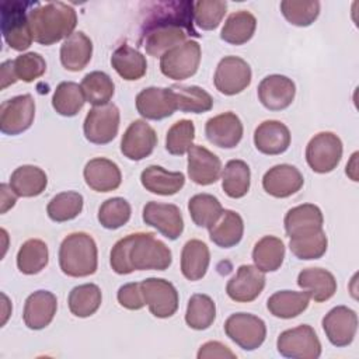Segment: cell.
Listing matches in <instances>:
<instances>
[{
	"label": "cell",
	"instance_id": "obj_24",
	"mask_svg": "<svg viewBox=\"0 0 359 359\" xmlns=\"http://www.w3.org/2000/svg\"><path fill=\"white\" fill-rule=\"evenodd\" d=\"M57 309L56 296L49 290H36L31 293L24 304V323L29 330H42L48 327Z\"/></svg>",
	"mask_w": 359,
	"mask_h": 359
},
{
	"label": "cell",
	"instance_id": "obj_52",
	"mask_svg": "<svg viewBox=\"0 0 359 359\" xmlns=\"http://www.w3.org/2000/svg\"><path fill=\"white\" fill-rule=\"evenodd\" d=\"M13 69L17 80L31 83L46 72V62L39 53L28 52L17 56L13 60Z\"/></svg>",
	"mask_w": 359,
	"mask_h": 359
},
{
	"label": "cell",
	"instance_id": "obj_56",
	"mask_svg": "<svg viewBox=\"0 0 359 359\" xmlns=\"http://www.w3.org/2000/svg\"><path fill=\"white\" fill-rule=\"evenodd\" d=\"M0 79H1V90L7 88L8 86L14 84L17 81L14 69H13V60H6L0 66Z\"/></svg>",
	"mask_w": 359,
	"mask_h": 359
},
{
	"label": "cell",
	"instance_id": "obj_49",
	"mask_svg": "<svg viewBox=\"0 0 359 359\" xmlns=\"http://www.w3.org/2000/svg\"><path fill=\"white\" fill-rule=\"evenodd\" d=\"M328 240L324 230L313 234L290 238L289 248L292 254L299 259H318L327 251Z\"/></svg>",
	"mask_w": 359,
	"mask_h": 359
},
{
	"label": "cell",
	"instance_id": "obj_16",
	"mask_svg": "<svg viewBox=\"0 0 359 359\" xmlns=\"http://www.w3.org/2000/svg\"><path fill=\"white\" fill-rule=\"evenodd\" d=\"M157 144L154 129L143 119L133 121L121 139L122 154L133 161L149 157Z\"/></svg>",
	"mask_w": 359,
	"mask_h": 359
},
{
	"label": "cell",
	"instance_id": "obj_32",
	"mask_svg": "<svg viewBox=\"0 0 359 359\" xmlns=\"http://www.w3.org/2000/svg\"><path fill=\"white\" fill-rule=\"evenodd\" d=\"M48 185L45 171L36 165L25 164L15 168L10 177V187L17 196L32 198L41 195Z\"/></svg>",
	"mask_w": 359,
	"mask_h": 359
},
{
	"label": "cell",
	"instance_id": "obj_42",
	"mask_svg": "<svg viewBox=\"0 0 359 359\" xmlns=\"http://www.w3.org/2000/svg\"><path fill=\"white\" fill-rule=\"evenodd\" d=\"M86 97L79 86L74 81H62L57 84L53 97L52 107L62 116H74L84 107Z\"/></svg>",
	"mask_w": 359,
	"mask_h": 359
},
{
	"label": "cell",
	"instance_id": "obj_13",
	"mask_svg": "<svg viewBox=\"0 0 359 359\" xmlns=\"http://www.w3.org/2000/svg\"><path fill=\"white\" fill-rule=\"evenodd\" d=\"M251 67L238 56H224L215 72L213 83L216 90L224 95H236L251 83Z\"/></svg>",
	"mask_w": 359,
	"mask_h": 359
},
{
	"label": "cell",
	"instance_id": "obj_34",
	"mask_svg": "<svg viewBox=\"0 0 359 359\" xmlns=\"http://www.w3.org/2000/svg\"><path fill=\"white\" fill-rule=\"evenodd\" d=\"M111 65L115 72L128 81L139 80L146 74L147 62L146 57L128 43L119 45L111 56Z\"/></svg>",
	"mask_w": 359,
	"mask_h": 359
},
{
	"label": "cell",
	"instance_id": "obj_5",
	"mask_svg": "<svg viewBox=\"0 0 359 359\" xmlns=\"http://www.w3.org/2000/svg\"><path fill=\"white\" fill-rule=\"evenodd\" d=\"M32 3L6 0L0 6V27L6 43L14 50H25L34 38L28 21L27 8Z\"/></svg>",
	"mask_w": 359,
	"mask_h": 359
},
{
	"label": "cell",
	"instance_id": "obj_44",
	"mask_svg": "<svg viewBox=\"0 0 359 359\" xmlns=\"http://www.w3.org/2000/svg\"><path fill=\"white\" fill-rule=\"evenodd\" d=\"M81 90L86 97V102L94 107L108 104L114 95L115 86L112 79L104 72H91L81 80Z\"/></svg>",
	"mask_w": 359,
	"mask_h": 359
},
{
	"label": "cell",
	"instance_id": "obj_27",
	"mask_svg": "<svg viewBox=\"0 0 359 359\" xmlns=\"http://www.w3.org/2000/svg\"><path fill=\"white\" fill-rule=\"evenodd\" d=\"M254 144L264 154H282L290 144L289 128L280 121H264L254 132Z\"/></svg>",
	"mask_w": 359,
	"mask_h": 359
},
{
	"label": "cell",
	"instance_id": "obj_3",
	"mask_svg": "<svg viewBox=\"0 0 359 359\" xmlns=\"http://www.w3.org/2000/svg\"><path fill=\"white\" fill-rule=\"evenodd\" d=\"M59 265L62 272L72 278L93 275L98 265L94 238L84 231H76L65 237L59 248Z\"/></svg>",
	"mask_w": 359,
	"mask_h": 359
},
{
	"label": "cell",
	"instance_id": "obj_20",
	"mask_svg": "<svg viewBox=\"0 0 359 359\" xmlns=\"http://www.w3.org/2000/svg\"><path fill=\"white\" fill-rule=\"evenodd\" d=\"M188 31L181 25L164 24L140 31V43L150 56H163L167 50L187 41Z\"/></svg>",
	"mask_w": 359,
	"mask_h": 359
},
{
	"label": "cell",
	"instance_id": "obj_10",
	"mask_svg": "<svg viewBox=\"0 0 359 359\" xmlns=\"http://www.w3.org/2000/svg\"><path fill=\"white\" fill-rule=\"evenodd\" d=\"M119 129V109L115 104L93 107L86 115L83 132L88 142L107 144L115 139Z\"/></svg>",
	"mask_w": 359,
	"mask_h": 359
},
{
	"label": "cell",
	"instance_id": "obj_22",
	"mask_svg": "<svg viewBox=\"0 0 359 359\" xmlns=\"http://www.w3.org/2000/svg\"><path fill=\"white\" fill-rule=\"evenodd\" d=\"M222 174L220 158L201 144H192L188 150V175L198 185L215 184Z\"/></svg>",
	"mask_w": 359,
	"mask_h": 359
},
{
	"label": "cell",
	"instance_id": "obj_55",
	"mask_svg": "<svg viewBox=\"0 0 359 359\" xmlns=\"http://www.w3.org/2000/svg\"><path fill=\"white\" fill-rule=\"evenodd\" d=\"M17 202V194L11 189L10 185L1 184L0 185V213H6L8 209H11Z\"/></svg>",
	"mask_w": 359,
	"mask_h": 359
},
{
	"label": "cell",
	"instance_id": "obj_12",
	"mask_svg": "<svg viewBox=\"0 0 359 359\" xmlns=\"http://www.w3.org/2000/svg\"><path fill=\"white\" fill-rule=\"evenodd\" d=\"M35 101L31 94L15 95L0 107V130L4 135H20L34 122Z\"/></svg>",
	"mask_w": 359,
	"mask_h": 359
},
{
	"label": "cell",
	"instance_id": "obj_53",
	"mask_svg": "<svg viewBox=\"0 0 359 359\" xmlns=\"http://www.w3.org/2000/svg\"><path fill=\"white\" fill-rule=\"evenodd\" d=\"M116 297H118L119 304L128 310H140L146 306L143 293H142V287H140V282H132V283L122 285L118 290Z\"/></svg>",
	"mask_w": 359,
	"mask_h": 359
},
{
	"label": "cell",
	"instance_id": "obj_9",
	"mask_svg": "<svg viewBox=\"0 0 359 359\" xmlns=\"http://www.w3.org/2000/svg\"><path fill=\"white\" fill-rule=\"evenodd\" d=\"M224 332L241 349L254 351L265 341L266 325L254 314L236 313L224 321Z\"/></svg>",
	"mask_w": 359,
	"mask_h": 359
},
{
	"label": "cell",
	"instance_id": "obj_39",
	"mask_svg": "<svg viewBox=\"0 0 359 359\" xmlns=\"http://www.w3.org/2000/svg\"><path fill=\"white\" fill-rule=\"evenodd\" d=\"M170 88L174 94L177 109L182 112L202 114V112L210 111L213 107L212 95L208 91H205L202 87L175 84V86H171Z\"/></svg>",
	"mask_w": 359,
	"mask_h": 359
},
{
	"label": "cell",
	"instance_id": "obj_19",
	"mask_svg": "<svg viewBox=\"0 0 359 359\" xmlns=\"http://www.w3.org/2000/svg\"><path fill=\"white\" fill-rule=\"evenodd\" d=\"M265 287V275L255 265H241L227 282V296L237 303L255 300Z\"/></svg>",
	"mask_w": 359,
	"mask_h": 359
},
{
	"label": "cell",
	"instance_id": "obj_4",
	"mask_svg": "<svg viewBox=\"0 0 359 359\" xmlns=\"http://www.w3.org/2000/svg\"><path fill=\"white\" fill-rule=\"evenodd\" d=\"M164 24L181 25L188 31L189 36H201L194 28V1L168 0L146 3L142 10L140 31Z\"/></svg>",
	"mask_w": 359,
	"mask_h": 359
},
{
	"label": "cell",
	"instance_id": "obj_48",
	"mask_svg": "<svg viewBox=\"0 0 359 359\" xmlns=\"http://www.w3.org/2000/svg\"><path fill=\"white\" fill-rule=\"evenodd\" d=\"M130 205L126 199L115 196L107 199L98 209V222L108 230H116L130 219Z\"/></svg>",
	"mask_w": 359,
	"mask_h": 359
},
{
	"label": "cell",
	"instance_id": "obj_54",
	"mask_svg": "<svg viewBox=\"0 0 359 359\" xmlns=\"http://www.w3.org/2000/svg\"><path fill=\"white\" fill-rule=\"evenodd\" d=\"M198 359H210V358H236V353L222 342L209 341L203 344L198 351Z\"/></svg>",
	"mask_w": 359,
	"mask_h": 359
},
{
	"label": "cell",
	"instance_id": "obj_30",
	"mask_svg": "<svg viewBox=\"0 0 359 359\" xmlns=\"http://www.w3.org/2000/svg\"><path fill=\"white\" fill-rule=\"evenodd\" d=\"M93 55V42L81 31L73 32L60 46V62L66 70H83Z\"/></svg>",
	"mask_w": 359,
	"mask_h": 359
},
{
	"label": "cell",
	"instance_id": "obj_43",
	"mask_svg": "<svg viewBox=\"0 0 359 359\" xmlns=\"http://www.w3.org/2000/svg\"><path fill=\"white\" fill-rule=\"evenodd\" d=\"M216 318V304L210 296L196 293L192 294L188 300L185 323L192 330H206L209 328Z\"/></svg>",
	"mask_w": 359,
	"mask_h": 359
},
{
	"label": "cell",
	"instance_id": "obj_6",
	"mask_svg": "<svg viewBox=\"0 0 359 359\" xmlns=\"http://www.w3.org/2000/svg\"><path fill=\"white\" fill-rule=\"evenodd\" d=\"M201 45L196 41H185L167 50L160 57L161 73L172 80H185L194 76L201 63Z\"/></svg>",
	"mask_w": 359,
	"mask_h": 359
},
{
	"label": "cell",
	"instance_id": "obj_41",
	"mask_svg": "<svg viewBox=\"0 0 359 359\" xmlns=\"http://www.w3.org/2000/svg\"><path fill=\"white\" fill-rule=\"evenodd\" d=\"M49 261V251L45 241L39 238L27 240L17 252V266L25 275L41 272Z\"/></svg>",
	"mask_w": 359,
	"mask_h": 359
},
{
	"label": "cell",
	"instance_id": "obj_47",
	"mask_svg": "<svg viewBox=\"0 0 359 359\" xmlns=\"http://www.w3.org/2000/svg\"><path fill=\"white\" fill-rule=\"evenodd\" d=\"M280 11L290 24L309 27L320 14V3L316 0H283L280 1Z\"/></svg>",
	"mask_w": 359,
	"mask_h": 359
},
{
	"label": "cell",
	"instance_id": "obj_15",
	"mask_svg": "<svg viewBox=\"0 0 359 359\" xmlns=\"http://www.w3.org/2000/svg\"><path fill=\"white\" fill-rule=\"evenodd\" d=\"M323 330L334 346H348L356 335L358 314L346 306H337L324 316Z\"/></svg>",
	"mask_w": 359,
	"mask_h": 359
},
{
	"label": "cell",
	"instance_id": "obj_35",
	"mask_svg": "<svg viewBox=\"0 0 359 359\" xmlns=\"http://www.w3.org/2000/svg\"><path fill=\"white\" fill-rule=\"evenodd\" d=\"M309 302L310 296L304 290H279L269 296L266 302V309L273 317L287 320L302 314L309 307Z\"/></svg>",
	"mask_w": 359,
	"mask_h": 359
},
{
	"label": "cell",
	"instance_id": "obj_18",
	"mask_svg": "<svg viewBox=\"0 0 359 359\" xmlns=\"http://www.w3.org/2000/svg\"><path fill=\"white\" fill-rule=\"evenodd\" d=\"M136 109L146 119L160 121L171 116L177 104L170 87H147L136 95Z\"/></svg>",
	"mask_w": 359,
	"mask_h": 359
},
{
	"label": "cell",
	"instance_id": "obj_57",
	"mask_svg": "<svg viewBox=\"0 0 359 359\" xmlns=\"http://www.w3.org/2000/svg\"><path fill=\"white\" fill-rule=\"evenodd\" d=\"M356 158H358V153L352 154L351 161L346 164V175H349L353 181H358V174H356Z\"/></svg>",
	"mask_w": 359,
	"mask_h": 359
},
{
	"label": "cell",
	"instance_id": "obj_31",
	"mask_svg": "<svg viewBox=\"0 0 359 359\" xmlns=\"http://www.w3.org/2000/svg\"><path fill=\"white\" fill-rule=\"evenodd\" d=\"M244 233V222L243 217L229 209H223L220 217L216 220L215 224L209 227V237L210 240L222 248H230L237 245Z\"/></svg>",
	"mask_w": 359,
	"mask_h": 359
},
{
	"label": "cell",
	"instance_id": "obj_51",
	"mask_svg": "<svg viewBox=\"0 0 359 359\" xmlns=\"http://www.w3.org/2000/svg\"><path fill=\"white\" fill-rule=\"evenodd\" d=\"M227 10V3L223 0H199L194 3V21L205 29L212 31L219 27Z\"/></svg>",
	"mask_w": 359,
	"mask_h": 359
},
{
	"label": "cell",
	"instance_id": "obj_36",
	"mask_svg": "<svg viewBox=\"0 0 359 359\" xmlns=\"http://www.w3.org/2000/svg\"><path fill=\"white\" fill-rule=\"evenodd\" d=\"M285 258V244L275 236H264L252 250L254 265L262 272H275L280 268Z\"/></svg>",
	"mask_w": 359,
	"mask_h": 359
},
{
	"label": "cell",
	"instance_id": "obj_37",
	"mask_svg": "<svg viewBox=\"0 0 359 359\" xmlns=\"http://www.w3.org/2000/svg\"><path fill=\"white\" fill-rule=\"evenodd\" d=\"M257 28V18L247 10L230 14L222 28L220 38L231 45H243L248 42Z\"/></svg>",
	"mask_w": 359,
	"mask_h": 359
},
{
	"label": "cell",
	"instance_id": "obj_23",
	"mask_svg": "<svg viewBox=\"0 0 359 359\" xmlns=\"http://www.w3.org/2000/svg\"><path fill=\"white\" fill-rule=\"evenodd\" d=\"M304 180L299 168L290 164H278L262 177V188L273 198H287L300 191Z\"/></svg>",
	"mask_w": 359,
	"mask_h": 359
},
{
	"label": "cell",
	"instance_id": "obj_2",
	"mask_svg": "<svg viewBox=\"0 0 359 359\" xmlns=\"http://www.w3.org/2000/svg\"><path fill=\"white\" fill-rule=\"evenodd\" d=\"M28 21L34 41L41 45H52L73 34L77 25V14L67 3L50 1L36 4L29 10Z\"/></svg>",
	"mask_w": 359,
	"mask_h": 359
},
{
	"label": "cell",
	"instance_id": "obj_40",
	"mask_svg": "<svg viewBox=\"0 0 359 359\" xmlns=\"http://www.w3.org/2000/svg\"><path fill=\"white\" fill-rule=\"evenodd\" d=\"M101 302V289L94 283H84L73 287L67 299L72 314L80 318L93 316L100 309Z\"/></svg>",
	"mask_w": 359,
	"mask_h": 359
},
{
	"label": "cell",
	"instance_id": "obj_17",
	"mask_svg": "<svg viewBox=\"0 0 359 359\" xmlns=\"http://www.w3.org/2000/svg\"><path fill=\"white\" fill-rule=\"evenodd\" d=\"M296 94V86L292 79L282 74H269L258 84V100L269 111H282L287 108Z\"/></svg>",
	"mask_w": 359,
	"mask_h": 359
},
{
	"label": "cell",
	"instance_id": "obj_25",
	"mask_svg": "<svg viewBox=\"0 0 359 359\" xmlns=\"http://www.w3.org/2000/svg\"><path fill=\"white\" fill-rule=\"evenodd\" d=\"M324 217L318 206L303 203L287 210L283 224L289 238L302 237L323 230Z\"/></svg>",
	"mask_w": 359,
	"mask_h": 359
},
{
	"label": "cell",
	"instance_id": "obj_50",
	"mask_svg": "<svg viewBox=\"0 0 359 359\" xmlns=\"http://www.w3.org/2000/svg\"><path fill=\"white\" fill-rule=\"evenodd\" d=\"M195 139V125L189 119H180L167 132L165 150L174 156L188 153Z\"/></svg>",
	"mask_w": 359,
	"mask_h": 359
},
{
	"label": "cell",
	"instance_id": "obj_8",
	"mask_svg": "<svg viewBox=\"0 0 359 359\" xmlns=\"http://www.w3.org/2000/svg\"><path fill=\"white\" fill-rule=\"evenodd\" d=\"M341 157L342 142L332 132H320L307 143L306 161L314 172H331L339 164Z\"/></svg>",
	"mask_w": 359,
	"mask_h": 359
},
{
	"label": "cell",
	"instance_id": "obj_45",
	"mask_svg": "<svg viewBox=\"0 0 359 359\" xmlns=\"http://www.w3.org/2000/svg\"><path fill=\"white\" fill-rule=\"evenodd\" d=\"M83 195L76 191H65L55 195L48 206L46 213L50 220L62 223L67 220H73L77 217L83 210Z\"/></svg>",
	"mask_w": 359,
	"mask_h": 359
},
{
	"label": "cell",
	"instance_id": "obj_29",
	"mask_svg": "<svg viewBox=\"0 0 359 359\" xmlns=\"http://www.w3.org/2000/svg\"><path fill=\"white\" fill-rule=\"evenodd\" d=\"M140 182L151 194L170 196L184 187L185 175L181 171H167L160 165H149L142 171Z\"/></svg>",
	"mask_w": 359,
	"mask_h": 359
},
{
	"label": "cell",
	"instance_id": "obj_14",
	"mask_svg": "<svg viewBox=\"0 0 359 359\" xmlns=\"http://www.w3.org/2000/svg\"><path fill=\"white\" fill-rule=\"evenodd\" d=\"M143 222L154 227L168 240H177L184 230L181 210L174 203H161L150 201L143 208Z\"/></svg>",
	"mask_w": 359,
	"mask_h": 359
},
{
	"label": "cell",
	"instance_id": "obj_26",
	"mask_svg": "<svg viewBox=\"0 0 359 359\" xmlns=\"http://www.w3.org/2000/svg\"><path fill=\"white\" fill-rule=\"evenodd\" d=\"M86 184L97 192L115 191L122 181V174L116 163L104 157L90 160L83 171Z\"/></svg>",
	"mask_w": 359,
	"mask_h": 359
},
{
	"label": "cell",
	"instance_id": "obj_1",
	"mask_svg": "<svg viewBox=\"0 0 359 359\" xmlns=\"http://www.w3.org/2000/svg\"><path fill=\"white\" fill-rule=\"evenodd\" d=\"M172 262L170 248L153 233H133L118 240L111 250L109 264L118 275L133 271H164Z\"/></svg>",
	"mask_w": 359,
	"mask_h": 359
},
{
	"label": "cell",
	"instance_id": "obj_33",
	"mask_svg": "<svg viewBox=\"0 0 359 359\" xmlns=\"http://www.w3.org/2000/svg\"><path fill=\"white\" fill-rule=\"evenodd\" d=\"M210 262L208 245L201 240H189L181 251V272L188 280H199L205 276Z\"/></svg>",
	"mask_w": 359,
	"mask_h": 359
},
{
	"label": "cell",
	"instance_id": "obj_11",
	"mask_svg": "<svg viewBox=\"0 0 359 359\" xmlns=\"http://www.w3.org/2000/svg\"><path fill=\"white\" fill-rule=\"evenodd\" d=\"M144 303L157 318H168L178 310V292L175 286L161 278H147L140 282Z\"/></svg>",
	"mask_w": 359,
	"mask_h": 359
},
{
	"label": "cell",
	"instance_id": "obj_58",
	"mask_svg": "<svg viewBox=\"0 0 359 359\" xmlns=\"http://www.w3.org/2000/svg\"><path fill=\"white\" fill-rule=\"evenodd\" d=\"M1 299H3V309H4V311H3V320H1V325H4L6 324V321H7V317H8V310L6 309L10 303H8V299H7V296L4 294V293H1Z\"/></svg>",
	"mask_w": 359,
	"mask_h": 359
},
{
	"label": "cell",
	"instance_id": "obj_28",
	"mask_svg": "<svg viewBox=\"0 0 359 359\" xmlns=\"http://www.w3.org/2000/svg\"><path fill=\"white\" fill-rule=\"evenodd\" d=\"M297 285L317 303L331 299L337 292V280L334 275L323 268H306L300 271L297 275Z\"/></svg>",
	"mask_w": 359,
	"mask_h": 359
},
{
	"label": "cell",
	"instance_id": "obj_21",
	"mask_svg": "<svg viewBox=\"0 0 359 359\" xmlns=\"http://www.w3.org/2000/svg\"><path fill=\"white\" fill-rule=\"evenodd\" d=\"M243 123L234 112H223L210 119L205 125L208 140L222 149L236 147L243 137Z\"/></svg>",
	"mask_w": 359,
	"mask_h": 359
},
{
	"label": "cell",
	"instance_id": "obj_46",
	"mask_svg": "<svg viewBox=\"0 0 359 359\" xmlns=\"http://www.w3.org/2000/svg\"><path fill=\"white\" fill-rule=\"evenodd\" d=\"M188 210L196 226L209 229L220 217L223 208L216 196L210 194H196L189 199Z\"/></svg>",
	"mask_w": 359,
	"mask_h": 359
},
{
	"label": "cell",
	"instance_id": "obj_38",
	"mask_svg": "<svg viewBox=\"0 0 359 359\" xmlns=\"http://www.w3.org/2000/svg\"><path fill=\"white\" fill-rule=\"evenodd\" d=\"M251 184V171L245 161L230 160L222 172V188L224 194L233 199L247 195Z\"/></svg>",
	"mask_w": 359,
	"mask_h": 359
},
{
	"label": "cell",
	"instance_id": "obj_7",
	"mask_svg": "<svg viewBox=\"0 0 359 359\" xmlns=\"http://www.w3.org/2000/svg\"><path fill=\"white\" fill-rule=\"evenodd\" d=\"M276 348L282 356L292 359H317L321 355V342L313 327L307 324L280 332Z\"/></svg>",
	"mask_w": 359,
	"mask_h": 359
}]
</instances>
